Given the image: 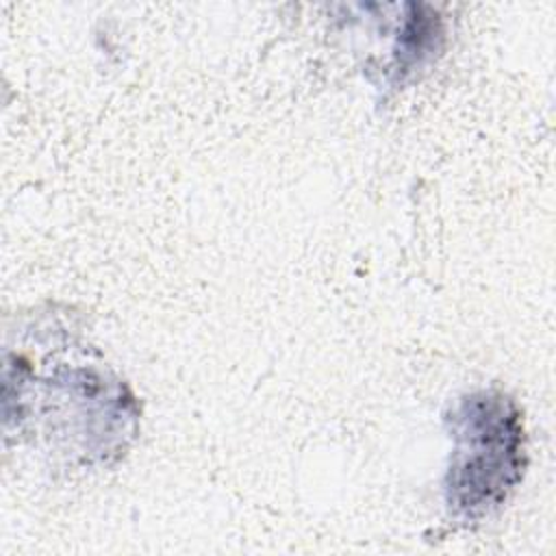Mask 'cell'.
<instances>
[{"label": "cell", "mask_w": 556, "mask_h": 556, "mask_svg": "<svg viewBox=\"0 0 556 556\" xmlns=\"http://www.w3.org/2000/svg\"><path fill=\"white\" fill-rule=\"evenodd\" d=\"M408 11L410 13L404 17L402 28L397 30V41L393 50V72L400 78L424 67V63L434 56L443 39V26L437 13H432L424 4H410Z\"/></svg>", "instance_id": "2"}, {"label": "cell", "mask_w": 556, "mask_h": 556, "mask_svg": "<svg viewBox=\"0 0 556 556\" xmlns=\"http://www.w3.org/2000/svg\"><path fill=\"white\" fill-rule=\"evenodd\" d=\"M454 450L443 480L452 517L471 523L500 510L526 469L521 410L502 391H473L447 415Z\"/></svg>", "instance_id": "1"}]
</instances>
